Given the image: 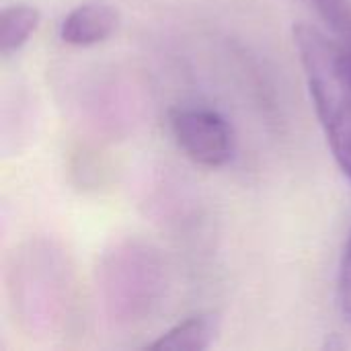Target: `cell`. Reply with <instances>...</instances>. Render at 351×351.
Here are the masks:
<instances>
[{
    "instance_id": "cell-2",
    "label": "cell",
    "mask_w": 351,
    "mask_h": 351,
    "mask_svg": "<svg viewBox=\"0 0 351 351\" xmlns=\"http://www.w3.org/2000/svg\"><path fill=\"white\" fill-rule=\"evenodd\" d=\"M160 269L158 257L148 247H117L103 267V292L111 317L130 323L150 313L162 286Z\"/></svg>"
},
{
    "instance_id": "cell-5",
    "label": "cell",
    "mask_w": 351,
    "mask_h": 351,
    "mask_svg": "<svg viewBox=\"0 0 351 351\" xmlns=\"http://www.w3.org/2000/svg\"><path fill=\"white\" fill-rule=\"evenodd\" d=\"M220 331V317L216 313H197L146 346L152 351H204L208 350Z\"/></svg>"
},
{
    "instance_id": "cell-7",
    "label": "cell",
    "mask_w": 351,
    "mask_h": 351,
    "mask_svg": "<svg viewBox=\"0 0 351 351\" xmlns=\"http://www.w3.org/2000/svg\"><path fill=\"white\" fill-rule=\"evenodd\" d=\"M333 33L351 45V2L350 0H308Z\"/></svg>"
},
{
    "instance_id": "cell-8",
    "label": "cell",
    "mask_w": 351,
    "mask_h": 351,
    "mask_svg": "<svg viewBox=\"0 0 351 351\" xmlns=\"http://www.w3.org/2000/svg\"><path fill=\"white\" fill-rule=\"evenodd\" d=\"M339 308L346 321L351 325V234L343 251L341 267H339Z\"/></svg>"
},
{
    "instance_id": "cell-4",
    "label": "cell",
    "mask_w": 351,
    "mask_h": 351,
    "mask_svg": "<svg viewBox=\"0 0 351 351\" xmlns=\"http://www.w3.org/2000/svg\"><path fill=\"white\" fill-rule=\"evenodd\" d=\"M119 25V12L113 4L103 0L82 2L72 8L62 25L60 37L64 43L74 47H90L107 41Z\"/></svg>"
},
{
    "instance_id": "cell-3",
    "label": "cell",
    "mask_w": 351,
    "mask_h": 351,
    "mask_svg": "<svg viewBox=\"0 0 351 351\" xmlns=\"http://www.w3.org/2000/svg\"><path fill=\"white\" fill-rule=\"evenodd\" d=\"M171 134L189 160L220 169L234 154V136L228 121L212 109L179 107L171 111Z\"/></svg>"
},
{
    "instance_id": "cell-6",
    "label": "cell",
    "mask_w": 351,
    "mask_h": 351,
    "mask_svg": "<svg viewBox=\"0 0 351 351\" xmlns=\"http://www.w3.org/2000/svg\"><path fill=\"white\" fill-rule=\"evenodd\" d=\"M41 21V12L33 4H10L0 12V53L12 56L16 53L29 37L35 33Z\"/></svg>"
},
{
    "instance_id": "cell-1",
    "label": "cell",
    "mask_w": 351,
    "mask_h": 351,
    "mask_svg": "<svg viewBox=\"0 0 351 351\" xmlns=\"http://www.w3.org/2000/svg\"><path fill=\"white\" fill-rule=\"evenodd\" d=\"M294 45L327 144L351 181V45L308 23L294 27Z\"/></svg>"
}]
</instances>
